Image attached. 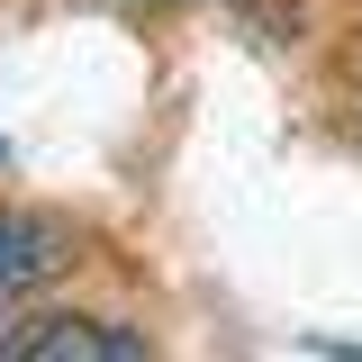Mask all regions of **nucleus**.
<instances>
[{
    "mask_svg": "<svg viewBox=\"0 0 362 362\" xmlns=\"http://www.w3.org/2000/svg\"><path fill=\"white\" fill-rule=\"evenodd\" d=\"M0 354H9V362H136L145 335L109 326V317H37V326L9 335Z\"/></svg>",
    "mask_w": 362,
    "mask_h": 362,
    "instance_id": "1",
    "label": "nucleus"
},
{
    "mask_svg": "<svg viewBox=\"0 0 362 362\" xmlns=\"http://www.w3.org/2000/svg\"><path fill=\"white\" fill-rule=\"evenodd\" d=\"M54 263H64V226L28 218V209H0V308H9L18 290H37Z\"/></svg>",
    "mask_w": 362,
    "mask_h": 362,
    "instance_id": "2",
    "label": "nucleus"
}]
</instances>
